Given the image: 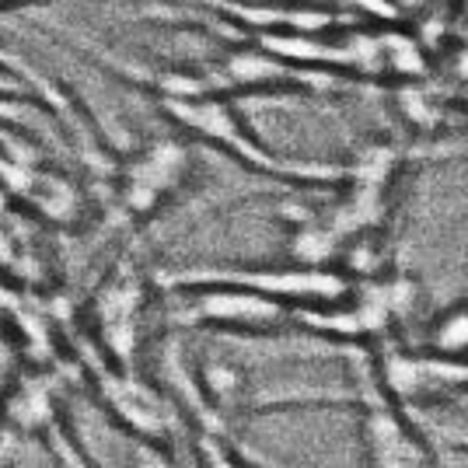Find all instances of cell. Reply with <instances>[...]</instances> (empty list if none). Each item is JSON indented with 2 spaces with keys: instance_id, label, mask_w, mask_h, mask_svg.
Wrapping results in <instances>:
<instances>
[{
  "instance_id": "1",
  "label": "cell",
  "mask_w": 468,
  "mask_h": 468,
  "mask_svg": "<svg viewBox=\"0 0 468 468\" xmlns=\"http://www.w3.org/2000/svg\"><path fill=\"white\" fill-rule=\"evenodd\" d=\"M147 280L133 266H119L112 280L95 293V332L109 360L133 371L147 332Z\"/></svg>"
},
{
  "instance_id": "2",
  "label": "cell",
  "mask_w": 468,
  "mask_h": 468,
  "mask_svg": "<svg viewBox=\"0 0 468 468\" xmlns=\"http://www.w3.org/2000/svg\"><path fill=\"white\" fill-rule=\"evenodd\" d=\"M165 109L172 112V116L186 126V130H193L199 137L207 140H217L220 147H228L231 154H238L241 161H249L255 168H262V172H273V176H297V178H329V172H322V168H308V165H280L273 154H266L259 144H255L241 126H238V119L234 112L224 105V101H217V98H203V95H186V98H165Z\"/></svg>"
},
{
  "instance_id": "3",
  "label": "cell",
  "mask_w": 468,
  "mask_h": 468,
  "mask_svg": "<svg viewBox=\"0 0 468 468\" xmlns=\"http://www.w3.org/2000/svg\"><path fill=\"white\" fill-rule=\"evenodd\" d=\"M98 395L105 410L112 412L130 433H137L147 444H161L172 433V406L157 395L151 385H144L126 367H101L98 371Z\"/></svg>"
},
{
  "instance_id": "4",
  "label": "cell",
  "mask_w": 468,
  "mask_h": 468,
  "mask_svg": "<svg viewBox=\"0 0 468 468\" xmlns=\"http://www.w3.org/2000/svg\"><path fill=\"white\" fill-rule=\"evenodd\" d=\"M189 154L172 144V140H157L154 147L140 151L126 168H122V189L119 199L126 207V214L147 217L161 207V199L176 189L186 176Z\"/></svg>"
},
{
  "instance_id": "5",
  "label": "cell",
  "mask_w": 468,
  "mask_h": 468,
  "mask_svg": "<svg viewBox=\"0 0 468 468\" xmlns=\"http://www.w3.org/2000/svg\"><path fill=\"white\" fill-rule=\"evenodd\" d=\"M283 314L287 308L276 297L245 291V287H228V283H207V291L196 297L193 312L186 318L231 332H270L283 322Z\"/></svg>"
},
{
  "instance_id": "6",
  "label": "cell",
  "mask_w": 468,
  "mask_h": 468,
  "mask_svg": "<svg viewBox=\"0 0 468 468\" xmlns=\"http://www.w3.org/2000/svg\"><path fill=\"white\" fill-rule=\"evenodd\" d=\"M364 444L374 468H427L423 448L412 441L402 420L378 399H371V412L364 420Z\"/></svg>"
},
{
  "instance_id": "7",
  "label": "cell",
  "mask_w": 468,
  "mask_h": 468,
  "mask_svg": "<svg viewBox=\"0 0 468 468\" xmlns=\"http://www.w3.org/2000/svg\"><path fill=\"white\" fill-rule=\"evenodd\" d=\"M0 70H11V74H18V78H25V80H28V84H32V88H42V95L49 98V101H53V105H59V109H63V105H67V101H63V95H57V91H53V88H46V80H42L39 74H36V70H32V67H28V63H25V59H21L18 53H11V49H7V46H4V39H0Z\"/></svg>"
},
{
  "instance_id": "8",
  "label": "cell",
  "mask_w": 468,
  "mask_h": 468,
  "mask_svg": "<svg viewBox=\"0 0 468 468\" xmlns=\"http://www.w3.org/2000/svg\"><path fill=\"white\" fill-rule=\"evenodd\" d=\"M199 454H203V465L207 468H249L245 462H238L217 437H203L199 441Z\"/></svg>"
},
{
  "instance_id": "9",
  "label": "cell",
  "mask_w": 468,
  "mask_h": 468,
  "mask_svg": "<svg viewBox=\"0 0 468 468\" xmlns=\"http://www.w3.org/2000/svg\"><path fill=\"white\" fill-rule=\"evenodd\" d=\"M437 343L444 350H465L468 346V314H454L451 322H444V329L437 332Z\"/></svg>"
},
{
  "instance_id": "10",
  "label": "cell",
  "mask_w": 468,
  "mask_h": 468,
  "mask_svg": "<svg viewBox=\"0 0 468 468\" xmlns=\"http://www.w3.org/2000/svg\"><path fill=\"white\" fill-rule=\"evenodd\" d=\"M133 468H176V465L165 458V451L157 448V444H147V448H140L137 465Z\"/></svg>"
},
{
  "instance_id": "11",
  "label": "cell",
  "mask_w": 468,
  "mask_h": 468,
  "mask_svg": "<svg viewBox=\"0 0 468 468\" xmlns=\"http://www.w3.org/2000/svg\"><path fill=\"white\" fill-rule=\"evenodd\" d=\"M7 364H11V353H7V343L0 339V395L7 388Z\"/></svg>"
}]
</instances>
